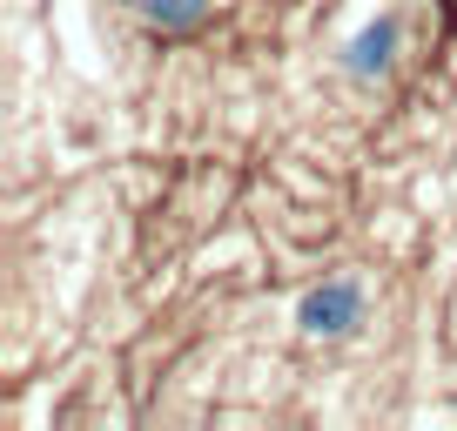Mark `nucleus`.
<instances>
[{
    "mask_svg": "<svg viewBox=\"0 0 457 431\" xmlns=\"http://www.w3.org/2000/svg\"><path fill=\"white\" fill-rule=\"evenodd\" d=\"M135 14L155 34H195L202 21L215 14V0H135Z\"/></svg>",
    "mask_w": 457,
    "mask_h": 431,
    "instance_id": "obj_3",
    "label": "nucleus"
},
{
    "mask_svg": "<svg viewBox=\"0 0 457 431\" xmlns=\"http://www.w3.org/2000/svg\"><path fill=\"white\" fill-rule=\"evenodd\" d=\"M289 324H296L303 344H343V337H357L363 324H370V283H363L357 270L323 276V283H310L296 297Z\"/></svg>",
    "mask_w": 457,
    "mask_h": 431,
    "instance_id": "obj_1",
    "label": "nucleus"
},
{
    "mask_svg": "<svg viewBox=\"0 0 457 431\" xmlns=\"http://www.w3.org/2000/svg\"><path fill=\"white\" fill-rule=\"evenodd\" d=\"M397 55H403V7H370L357 28L343 34L337 74H343V81H357V88H377L390 68H397Z\"/></svg>",
    "mask_w": 457,
    "mask_h": 431,
    "instance_id": "obj_2",
    "label": "nucleus"
}]
</instances>
